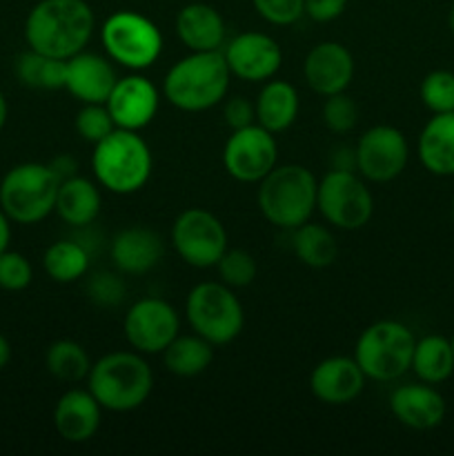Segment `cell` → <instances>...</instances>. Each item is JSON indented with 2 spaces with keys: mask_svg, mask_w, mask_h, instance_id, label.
<instances>
[{
  "mask_svg": "<svg viewBox=\"0 0 454 456\" xmlns=\"http://www.w3.org/2000/svg\"><path fill=\"white\" fill-rule=\"evenodd\" d=\"M223 116H225V123L230 125L231 132H234V129L247 127V125L256 123V105H252L247 98H230V101L225 102Z\"/></svg>",
  "mask_w": 454,
  "mask_h": 456,
  "instance_id": "obj_40",
  "label": "cell"
},
{
  "mask_svg": "<svg viewBox=\"0 0 454 456\" xmlns=\"http://www.w3.org/2000/svg\"><path fill=\"white\" fill-rule=\"evenodd\" d=\"M303 74H305L310 89L328 98L350 87L352 78H354V58H352L350 49L343 47L341 43L325 40L307 53Z\"/></svg>",
  "mask_w": 454,
  "mask_h": 456,
  "instance_id": "obj_17",
  "label": "cell"
},
{
  "mask_svg": "<svg viewBox=\"0 0 454 456\" xmlns=\"http://www.w3.org/2000/svg\"><path fill=\"white\" fill-rule=\"evenodd\" d=\"M172 240L178 256L191 267H212L227 249V232L212 212L190 208L174 221Z\"/></svg>",
  "mask_w": 454,
  "mask_h": 456,
  "instance_id": "obj_11",
  "label": "cell"
},
{
  "mask_svg": "<svg viewBox=\"0 0 454 456\" xmlns=\"http://www.w3.org/2000/svg\"><path fill=\"white\" fill-rule=\"evenodd\" d=\"M165 245L147 227H127L111 240V261L125 274H147L160 263Z\"/></svg>",
  "mask_w": 454,
  "mask_h": 456,
  "instance_id": "obj_22",
  "label": "cell"
},
{
  "mask_svg": "<svg viewBox=\"0 0 454 456\" xmlns=\"http://www.w3.org/2000/svg\"><path fill=\"white\" fill-rule=\"evenodd\" d=\"M114 129V118H111L109 110L102 102H85L83 110L76 114V132H78V136L83 141L92 142V145H96L102 138L109 136Z\"/></svg>",
  "mask_w": 454,
  "mask_h": 456,
  "instance_id": "obj_34",
  "label": "cell"
},
{
  "mask_svg": "<svg viewBox=\"0 0 454 456\" xmlns=\"http://www.w3.org/2000/svg\"><path fill=\"white\" fill-rule=\"evenodd\" d=\"M151 151L132 129L116 127L93 145L92 169L96 181L114 194H134L151 176Z\"/></svg>",
  "mask_w": 454,
  "mask_h": 456,
  "instance_id": "obj_4",
  "label": "cell"
},
{
  "mask_svg": "<svg viewBox=\"0 0 454 456\" xmlns=\"http://www.w3.org/2000/svg\"><path fill=\"white\" fill-rule=\"evenodd\" d=\"M7 114H9L7 101H4L3 92H0V129H3V127H4V123H7Z\"/></svg>",
  "mask_w": 454,
  "mask_h": 456,
  "instance_id": "obj_45",
  "label": "cell"
},
{
  "mask_svg": "<svg viewBox=\"0 0 454 456\" xmlns=\"http://www.w3.org/2000/svg\"><path fill=\"white\" fill-rule=\"evenodd\" d=\"M316 208L338 230H361L374 214L372 191L352 169H332L319 183Z\"/></svg>",
  "mask_w": 454,
  "mask_h": 456,
  "instance_id": "obj_10",
  "label": "cell"
},
{
  "mask_svg": "<svg viewBox=\"0 0 454 456\" xmlns=\"http://www.w3.org/2000/svg\"><path fill=\"white\" fill-rule=\"evenodd\" d=\"M418 159L436 176H454V111L434 114L418 136Z\"/></svg>",
  "mask_w": 454,
  "mask_h": 456,
  "instance_id": "obj_24",
  "label": "cell"
},
{
  "mask_svg": "<svg viewBox=\"0 0 454 456\" xmlns=\"http://www.w3.org/2000/svg\"><path fill=\"white\" fill-rule=\"evenodd\" d=\"M368 377L363 374L356 359L332 356L312 370L310 390L320 403L345 405L352 403L363 392Z\"/></svg>",
  "mask_w": 454,
  "mask_h": 456,
  "instance_id": "obj_18",
  "label": "cell"
},
{
  "mask_svg": "<svg viewBox=\"0 0 454 456\" xmlns=\"http://www.w3.org/2000/svg\"><path fill=\"white\" fill-rule=\"evenodd\" d=\"M9 361H12V346H9L7 338L0 334V370L7 368Z\"/></svg>",
  "mask_w": 454,
  "mask_h": 456,
  "instance_id": "obj_44",
  "label": "cell"
},
{
  "mask_svg": "<svg viewBox=\"0 0 454 456\" xmlns=\"http://www.w3.org/2000/svg\"><path fill=\"white\" fill-rule=\"evenodd\" d=\"M316 191L319 183L310 169L303 165H280L261 181L258 208L272 225L296 230L314 214Z\"/></svg>",
  "mask_w": 454,
  "mask_h": 456,
  "instance_id": "obj_5",
  "label": "cell"
},
{
  "mask_svg": "<svg viewBox=\"0 0 454 456\" xmlns=\"http://www.w3.org/2000/svg\"><path fill=\"white\" fill-rule=\"evenodd\" d=\"M125 337L141 354H158L178 337L176 310L163 298H141L125 314Z\"/></svg>",
  "mask_w": 454,
  "mask_h": 456,
  "instance_id": "obj_14",
  "label": "cell"
},
{
  "mask_svg": "<svg viewBox=\"0 0 454 456\" xmlns=\"http://www.w3.org/2000/svg\"><path fill=\"white\" fill-rule=\"evenodd\" d=\"M356 120H359V107H356L354 98L347 96L345 92L328 96V101L323 105V123L328 125L329 132H352L356 127Z\"/></svg>",
  "mask_w": 454,
  "mask_h": 456,
  "instance_id": "obj_36",
  "label": "cell"
},
{
  "mask_svg": "<svg viewBox=\"0 0 454 456\" xmlns=\"http://www.w3.org/2000/svg\"><path fill=\"white\" fill-rule=\"evenodd\" d=\"M176 34L190 52H218L225 40V20L205 3H191L178 12Z\"/></svg>",
  "mask_w": 454,
  "mask_h": 456,
  "instance_id": "obj_23",
  "label": "cell"
},
{
  "mask_svg": "<svg viewBox=\"0 0 454 456\" xmlns=\"http://www.w3.org/2000/svg\"><path fill=\"white\" fill-rule=\"evenodd\" d=\"M105 105L109 110L111 118H114L116 127L141 132L142 127H147L156 118L160 96L158 89L150 78L141 74H132L116 80Z\"/></svg>",
  "mask_w": 454,
  "mask_h": 456,
  "instance_id": "obj_15",
  "label": "cell"
},
{
  "mask_svg": "<svg viewBox=\"0 0 454 456\" xmlns=\"http://www.w3.org/2000/svg\"><path fill=\"white\" fill-rule=\"evenodd\" d=\"M221 281L230 288H247L256 279V261L245 249H225L221 261L216 263Z\"/></svg>",
  "mask_w": 454,
  "mask_h": 456,
  "instance_id": "obj_35",
  "label": "cell"
},
{
  "mask_svg": "<svg viewBox=\"0 0 454 456\" xmlns=\"http://www.w3.org/2000/svg\"><path fill=\"white\" fill-rule=\"evenodd\" d=\"M101 191L83 176H69L61 181L56 196L58 216L71 227H89L101 214Z\"/></svg>",
  "mask_w": 454,
  "mask_h": 456,
  "instance_id": "obj_25",
  "label": "cell"
},
{
  "mask_svg": "<svg viewBox=\"0 0 454 456\" xmlns=\"http://www.w3.org/2000/svg\"><path fill=\"white\" fill-rule=\"evenodd\" d=\"M412 370L423 383H441L452 377L454 372V347L452 341L443 337L421 338L414 346Z\"/></svg>",
  "mask_w": 454,
  "mask_h": 456,
  "instance_id": "obj_29",
  "label": "cell"
},
{
  "mask_svg": "<svg viewBox=\"0 0 454 456\" xmlns=\"http://www.w3.org/2000/svg\"><path fill=\"white\" fill-rule=\"evenodd\" d=\"M212 343L205 341L203 337H176L163 350L165 368L176 377H199L209 368L214 359Z\"/></svg>",
  "mask_w": 454,
  "mask_h": 456,
  "instance_id": "obj_28",
  "label": "cell"
},
{
  "mask_svg": "<svg viewBox=\"0 0 454 456\" xmlns=\"http://www.w3.org/2000/svg\"><path fill=\"white\" fill-rule=\"evenodd\" d=\"M294 254L298 261L305 263L307 267L323 270L329 267L338 256V245L332 232L316 223H303L294 230Z\"/></svg>",
  "mask_w": 454,
  "mask_h": 456,
  "instance_id": "obj_30",
  "label": "cell"
},
{
  "mask_svg": "<svg viewBox=\"0 0 454 456\" xmlns=\"http://www.w3.org/2000/svg\"><path fill=\"white\" fill-rule=\"evenodd\" d=\"M254 9L263 20L272 25H294L305 16V0H252Z\"/></svg>",
  "mask_w": 454,
  "mask_h": 456,
  "instance_id": "obj_38",
  "label": "cell"
},
{
  "mask_svg": "<svg viewBox=\"0 0 454 456\" xmlns=\"http://www.w3.org/2000/svg\"><path fill=\"white\" fill-rule=\"evenodd\" d=\"M49 165H52V169L56 172V176L61 178V181L76 176V160L71 159V156H58V159H53Z\"/></svg>",
  "mask_w": 454,
  "mask_h": 456,
  "instance_id": "obj_42",
  "label": "cell"
},
{
  "mask_svg": "<svg viewBox=\"0 0 454 456\" xmlns=\"http://www.w3.org/2000/svg\"><path fill=\"white\" fill-rule=\"evenodd\" d=\"M45 272L56 283H74L87 272L89 249L78 240H58L43 256Z\"/></svg>",
  "mask_w": 454,
  "mask_h": 456,
  "instance_id": "obj_31",
  "label": "cell"
},
{
  "mask_svg": "<svg viewBox=\"0 0 454 456\" xmlns=\"http://www.w3.org/2000/svg\"><path fill=\"white\" fill-rule=\"evenodd\" d=\"M9 240H12V218L0 209V254L9 249Z\"/></svg>",
  "mask_w": 454,
  "mask_h": 456,
  "instance_id": "obj_43",
  "label": "cell"
},
{
  "mask_svg": "<svg viewBox=\"0 0 454 456\" xmlns=\"http://www.w3.org/2000/svg\"><path fill=\"white\" fill-rule=\"evenodd\" d=\"M356 169L372 183H390L405 169L409 159L403 132L392 125H377L359 138L354 147Z\"/></svg>",
  "mask_w": 454,
  "mask_h": 456,
  "instance_id": "obj_13",
  "label": "cell"
},
{
  "mask_svg": "<svg viewBox=\"0 0 454 456\" xmlns=\"http://www.w3.org/2000/svg\"><path fill=\"white\" fill-rule=\"evenodd\" d=\"M93 22L85 0H40L25 20V40L34 52L69 61L89 43Z\"/></svg>",
  "mask_w": 454,
  "mask_h": 456,
  "instance_id": "obj_1",
  "label": "cell"
},
{
  "mask_svg": "<svg viewBox=\"0 0 454 456\" xmlns=\"http://www.w3.org/2000/svg\"><path fill=\"white\" fill-rule=\"evenodd\" d=\"M101 403L89 390H67L53 410V426L67 444H85L101 428Z\"/></svg>",
  "mask_w": 454,
  "mask_h": 456,
  "instance_id": "obj_20",
  "label": "cell"
},
{
  "mask_svg": "<svg viewBox=\"0 0 454 456\" xmlns=\"http://www.w3.org/2000/svg\"><path fill=\"white\" fill-rule=\"evenodd\" d=\"M223 56H225L231 74L249 80V83L270 80L283 62V52H280L279 43L261 31H245V34L231 38Z\"/></svg>",
  "mask_w": 454,
  "mask_h": 456,
  "instance_id": "obj_16",
  "label": "cell"
},
{
  "mask_svg": "<svg viewBox=\"0 0 454 456\" xmlns=\"http://www.w3.org/2000/svg\"><path fill=\"white\" fill-rule=\"evenodd\" d=\"M31 279H34V270L25 254L12 252V249H4L0 254V289L22 292L29 288Z\"/></svg>",
  "mask_w": 454,
  "mask_h": 456,
  "instance_id": "obj_37",
  "label": "cell"
},
{
  "mask_svg": "<svg viewBox=\"0 0 454 456\" xmlns=\"http://www.w3.org/2000/svg\"><path fill=\"white\" fill-rule=\"evenodd\" d=\"M279 147L274 134L258 123L231 132L223 150L227 174L240 183H261L276 167Z\"/></svg>",
  "mask_w": 454,
  "mask_h": 456,
  "instance_id": "obj_12",
  "label": "cell"
},
{
  "mask_svg": "<svg viewBox=\"0 0 454 456\" xmlns=\"http://www.w3.org/2000/svg\"><path fill=\"white\" fill-rule=\"evenodd\" d=\"M61 178L52 165L20 163L0 181V209L20 225L45 221L56 209Z\"/></svg>",
  "mask_w": 454,
  "mask_h": 456,
  "instance_id": "obj_6",
  "label": "cell"
},
{
  "mask_svg": "<svg viewBox=\"0 0 454 456\" xmlns=\"http://www.w3.org/2000/svg\"><path fill=\"white\" fill-rule=\"evenodd\" d=\"M116 76L114 67L107 58L98 53L78 52L67 61L65 89L80 102H102L105 105L114 89Z\"/></svg>",
  "mask_w": 454,
  "mask_h": 456,
  "instance_id": "obj_19",
  "label": "cell"
},
{
  "mask_svg": "<svg viewBox=\"0 0 454 456\" xmlns=\"http://www.w3.org/2000/svg\"><path fill=\"white\" fill-rule=\"evenodd\" d=\"M102 45L111 61L141 71L154 65L163 52V34L138 12H116L102 25Z\"/></svg>",
  "mask_w": 454,
  "mask_h": 456,
  "instance_id": "obj_9",
  "label": "cell"
},
{
  "mask_svg": "<svg viewBox=\"0 0 454 456\" xmlns=\"http://www.w3.org/2000/svg\"><path fill=\"white\" fill-rule=\"evenodd\" d=\"M13 71H16V78L20 80V85L29 89H43V92L65 89L67 61H62V58H53L29 49L16 58Z\"/></svg>",
  "mask_w": 454,
  "mask_h": 456,
  "instance_id": "obj_27",
  "label": "cell"
},
{
  "mask_svg": "<svg viewBox=\"0 0 454 456\" xmlns=\"http://www.w3.org/2000/svg\"><path fill=\"white\" fill-rule=\"evenodd\" d=\"M452 216H454V205H452Z\"/></svg>",
  "mask_w": 454,
  "mask_h": 456,
  "instance_id": "obj_47",
  "label": "cell"
},
{
  "mask_svg": "<svg viewBox=\"0 0 454 456\" xmlns=\"http://www.w3.org/2000/svg\"><path fill=\"white\" fill-rule=\"evenodd\" d=\"M89 392L102 410L132 412L151 395L154 374L141 352H111L92 365Z\"/></svg>",
  "mask_w": 454,
  "mask_h": 456,
  "instance_id": "obj_3",
  "label": "cell"
},
{
  "mask_svg": "<svg viewBox=\"0 0 454 456\" xmlns=\"http://www.w3.org/2000/svg\"><path fill=\"white\" fill-rule=\"evenodd\" d=\"M450 29H452V34H454V4H452V9H450Z\"/></svg>",
  "mask_w": 454,
  "mask_h": 456,
  "instance_id": "obj_46",
  "label": "cell"
},
{
  "mask_svg": "<svg viewBox=\"0 0 454 456\" xmlns=\"http://www.w3.org/2000/svg\"><path fill=\"white\" fill-rule=\"evenodd\" d=\"M45 365H47L49 374L56 377L62 383H78L92 370L89 356L80 343L62 338V341L52 343L45 354Z\"/></svg>",
  "mask_w": 454,
  "mask_h": 456,
  "instance_id": "obj_32",
  "label": "cell"
},
{
  "mask_svg": "<svg viewBox=\"0 0 454 456\" xmlns=\"http://www.w3.org/2000/svg\"><path fill=\"white\" fill-rule=\"evenodd\" d=\"M452 347H454V338H452Z\"/></svg>",
  "mask_w": 454,
  "mask_h": 456,
  "instance_id": "obj_48",
  "label": "cell"
},
{
  "mask_svg": "<svg viewBox=\"0 0 454 456\" xmlns=\"http://www.w3.org/2000/svg\"><path fill=\"white\" fill-rule=\"evenodd\" d=\"M390 410L403 426L412 430H432L445 417V401L434 387L409 383L392 392Z\"/></svg>",
  "mask_w": 454,
  "mask_h": 456,
  "instance_id": "obj_21",
  "label": "cell"
},
{
  "mask_svg": "<svg viewBox=\"0 0 454 456\" xmlns=\"http://www.w3.org/2000/svg\"><path fill=\"white\" fill-rule=\"evenodd\" d=\"M421 101L434 114L454 111V74L436 69L427 74L421 83Z\"/></svg>",
  "mask_w": 454,
  "mask_h": 456,
  "instance_id": "obj_33",
  "label": "cell"
},
{
  "mask_svg": "<svg viewBox=\"0 0 454 456\" xmlns=\"http://www.w3.org/2000/svg\"><path fill=\"white\" fill-rule=\"evenodd\" d=\"M256 123L267 132L280 134L292 127L298 116V92L288 80H272L256 98Z\"/></svg>",
  "mask_w": 454,
  "mask_h": 456,
  "instance_id": "obj_26",
  "label": "cell"
},
{
  "mask_svg": "<svg viewBox=\"0 0 454 456\" xmlns=\"http://www.w3.org/2000/svg\"><path fill=\"white\" fill-rule=\"evenodd\" d=\"M231 71L221 49L191 52L165 76V98L182 111H205L225 101Z\"/></svg>",
  "mask_w": 454,
  "mask_h": 456,
  "instance_id": "obj_2",
  "label": "cell"
},
{
  "mask_svg": "<svg viewBox=\"0 0 454 456\" xmlns=\"http://www.w3.org/2000/svg\"><path fill=\"white\" fill-rule=\"evenodd\" d=\"M125 283L120 276L111 274V272H101L93 276L87 285V294L96 305L101 307H114L123 303L125 298Z\"/></svg>",
  "mask_w": 454,
  "mask_h": 456,
  "instance_id": "obj_39",
  "label": "cell"
},
{
  "mask_svg": "<svg viewBox=\"0 0 454 456\" xmlns=\"http://www.w3.org/2000/svg\"><path fill=\"white\" fill-rule=\"evenodd\" d=\"M412 332L399 321H378L363 330L356 341L354 359L372 381H396L412 368Z\"/></svg>",
  "mask_w": 454,
  "mask_h": 456,
  "instance_id": "obj_7",
  "label": "cell"
},
{
  "mask_svg": "<svg viewBox=\"0 0 454 456\" xmlns=\"http://www.w3.org/2000/svg\"><path fill=\"white\" fill-rule=\"evenodd\" d=\"M347 0H305V16L316 22H332L345 12Z\"/></svg>",
  "mask_w": 454,
  "mask_h": 456,
  "instance_id": "obj_41",
  "label": "cell"
},
{
  "mask_svg": "<svg viewBox=\"0 0 454 456\" xmlns=\"http://www.w3.org/2000/svg\"><path fill=\"white\" fill-rule=\"evenodd\" d=\"M185 314L191 330L212 346H227L245 325V312L225 283H200L187 294Z\"/></svg>",
  "mask_w": 454,
  "mask_h": 456,
  "instance_id": "obj_8",
  "label": "cell"
}]
</instances>
